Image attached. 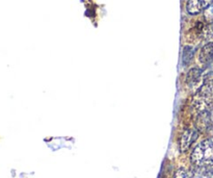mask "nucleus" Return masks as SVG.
I'll return each instance as SVG.
<instances>
[{
    "label": "nucleus",
    "instance_id": "1",
    "mask_svg": "<svg viewBox=\"0 0 213 178\" xmlns=\"http://www.w3.org/2000/svg\"><path fill=\"white\" fill-rule=\"evenodd\" d=\"M191 161L199 168L213 167V138L202 141L191 152Z\"/></svg>",
    "mask_w": 213,
    "mask_h": 178
},
{
    "label": "nucleus",
    "instance_id": "2",
    "mask_svg": "<svg viewBox=\"0 0 213 178\" xmlns=\"http://www.w3.org/2000/svg\"><path fill=\"white\" fill-rule=\"evenodd\" d=\"M193 103L199 111L205 113L213 107V79L206 81L193 98Z\"/></svg>",
    "mask_w": 213,
    "mask_h": 178
},
{
    "label": "nucleus",
    "instance_id": "3",
    "mask_svg": "<svg viewBox=\"0 0 213 178\" xmlns=\"http://www.w3.org/2000/svg\"><path fill=\"white\" fill-rule=\"evenodd\" d=\"M213 3V0H188L186 3V10L190 15H198L208 9Z\"/></svg>",
    "mask_w": 213,
    "mask_h": 178
},
{
    "label": "nucleus",
    "instance_id": "4",
    "mask_svg": "<svg viewBox=\"0 0 213 178\" xmlns=\"http://www.w3.org/2000/svg\"><path fill=\"white\" fill-rule=\"evenodd\" d=\"M199 136V132L196 129H192V128H188L182 133L181 138H180V150L181 151H186V150L191 146V144L195 141Z\"/></svg>",
    "mask_w": 213,
    "mask_h": 178
},
{
    "label": "nucleus",
    "instance_id": "5",
    "mask_svg": "<svg viewBox=\"0 0 213 178\" xmlns=\"http://www.w3.org/2000/svg\"><path fill=\"white\" fill-rule=\"evenodd\" d=\"M199 61L206 67L213 65V42H210L202 47L199 53Z\"/></svg>",
    "mask_w": 213,
    "mask_h": 178
},
{
    "label": "nucleus",
    "instance_id": "6",
    "mask_svg": "<svg viewBox=\"0 0 213 178\" xmlns=\"http://www.w3.org/2000/svg\"><path fill=\"white\" fill-rule=\"evenodd\" d=\"M202 78V70L199 68H192L186 76V84L188 87L196 86L201 81Z\"/></svg>",
    "mask_w": 213,
    "mask_h": 178
},
{
    "label": "nucleus",
    "instance_id": "7",
    "mask_svg": "<svg viewBox=\"0 0 213 178\" xmlns=\"http://www.w3.org/2000/svg\"><path fill=\"white\" fill-rule=\"evenodd\" d=\"M193 56V50L190 46H186L184 47V50H183V56H182V59H183V64L184 65H187L188 63H190Z\"/></svg>",
    "mask_w": 213,
    "mask_h": 178
},
{
    "label": "nucleus",
    "instance_id": "8",
    "mask_svg": "<svg viewBox=\"0 0 213 178\" xmlns=\"http://www.w3.org/2000/svg\"><path fill=\"white\" fill-rule=\"evenodd\" d=\"M174 178H192V176L190 175L186 170L184 169H179L178 171L176 172Z\"/></svg>",
    "mask_w": 213,
    "mask_h": 178
}]
</instances>
